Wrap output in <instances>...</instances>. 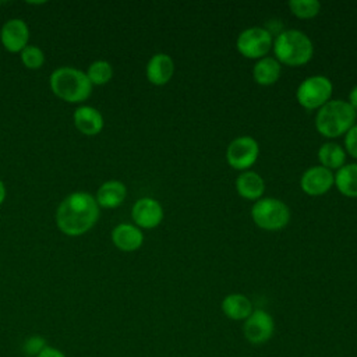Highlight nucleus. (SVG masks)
Here are the masks:
<instances>
[{"mask_svg":"<svg viewBox=\"0 0 357 357\" xmlns=\"http://www.w3.org/2000/svg\"><path fill=\"white\" fill-rule=\"evenodd\" d=\"M99 219V205L93 195L75 191L67 195L56 211V223L60 231L75 237L86 233Z\"/></svg>","mask_w":357,"mask_h":357,"instance_id":"nucleus-1","label":"nucleus"},{"mask_svg":"<svg viewBox=\"0 0 357 357\" xmlns=\"http://www.w3.org/2000/svg\"><path fill=\"white\" fill-rule=\"evenodd\" d=\"M52 92L70 103H79L86 100L92 93V84L86 74L74 67H59L49 78Z\"/></svg>","mask_w":357,"mask_h":357,"instance_id":"nucleus-2","label":"nucleus"},{"mask_svg":"<svg viewBox=\"0 0 357 357\" xmlns=\"http://www.w3.org/2000/svg\"><path fill=\"white\" fill-rule=\"evenodd\" d=\"M357 112L351 107L349 102L344 100H329L322 107L315 117L317 130L329 138L346 134L356 123Z\"/></svg>","mask_w":357,"mask_h":357,"instance_id":"nucleus-3","label":"nucleus"},{"mask_svg":"<svg viewBox=\"0 0 357 357\" xmlns=\"http://www.w3.org/2000/svg\"><path fill=\"white\" fill-rule=\"evenodd\" d=\"M276 60L286 66H303L312 57L314 47L310 38L297 29H289L278 35L273 43Z\"/></svg>","mask_w":357,"mask_h":357,"instance_id":"nucleus-4","label":"nucleus"},{"mask_svg":"<svg viewBox=\"0 0 357 357\" xmlns=\"http://www.w3.org/2000/svg\"><path fill=\"white\" fill-rule=\"evenodd\" d=\"M255 225L264 230H279L290 220V211L284 202L276 198L258 199L251 211Z\"/></svg>","mask_w":357,"mask_h":357,"instance_id":"nucleus-5","label":"nucleus"},{"mask_svg":"<svg viewBox=\"0 0 357 357\" xmlns=\"http://www.w3.org/2000/svg\"><path fill=\"white\" fill-rule=\"evenodd\" d=\"M332 84L324 75H314L304 79L297 89V100L307 110L322 107L329 102Z\"/></svg>","mask_w":357,"mask_h":357,"instance_id":"nucleus-6","label":"nucleus"},{"mask_svg":"<svg viewBox=\"0 0 357 357\" xmlns=\"http://www.w3.org/2000/svg\"><path fill=\"white\" fill-rule=\"evenodd\" d=\"M236 46L247 59H262L272 47V35L265 28L252 26L238 35Z\"/></svg>","mask_w":357,"mask_h":357,"instance_id":"nucleus-7","label":"nucleus"},{"mask_svg":"<svg viewBox=\"0 0 357 357\" xmlns=\"http://www.w3.org/2000/svg\"><path fill=\"white\" fill-rule=\"evenodd\" d=\"M275 333V321L264 310H254L243 324V335L251 344H265Z\"/></svg>","mask_w":357,"mask_h":357,"instance_id":"nucleus-8","label":"nucleus"},{"mask_svg":"<svg viewBox=\"0 0 357 357\" xmlns=\"http://www.w3.org/2000/svg\"><path fill=\"white\" fill-rule=\"evenodd\" d=\"M259 153L258 144L251 137H238L233 139L226 151L229 165L236 170H245L251 167Z\"/></svg>","mask_w":357,"mask_h":357,"instance_id":"nucleus-9","label":"nucleus"},{"mask_svg":"<svg viewBox=\"0 0 357 357\" xmlns=\"http://www.w3.org/2000/svg\"><path fill=\"white\" fill-rule=\"evenodd\" d=\"M0 40L3 47L10 53H21L28 46L29 28L21 18L7 20L0 29Z\"/></svg>","mask_w":357,"mask_h":357,"instance_id":"nucleus-10","label":"nucleus"},{"mask_svg":"<svg viewBox=\"0 0 357 357\" xmlns=\"http://www.w3.org/2000/svg\"><path fill=\"white\" fill-rule=\"evenodd\" d=\"M335 184V176L324 166H312L304 172L300 180L303 191L308 195H322Z\"/></svg>","mask_w":357,"mask_h":357,"instance_id":"nucleus-11","label":"nucleus"},{"mask_svg":"<svg viewBox=\"0 0 357 357\" xmlns=\"http://www.w3.org/2000/svg\"><path fill=\"white\" fill-rule=\"evenodd\" d=\"M131 216L137 227L153 229L162 222L163 209L156 199L145 197V198H139L134 204L131 209Z\"/></svg>","mask_w":357,"mask_h":357,"instance_id":"nucleus-12","label":"nucleus"},{"mask_svg":"<svg viewBox=\"0 0 357 357\" xmlns=\"http://www.w3.org/2000/svg\"><path fill=\"white\" fill-rule=\"evenodd\" d=\"M73 121L75 128L84 135H96L103 128L102 113L92 106H79L74 110Z\"/></svg>","mask_w":357,"mask_h":357,"instance_id":"nucleus-13","label":"nucleus"},{"mask_svg":"<svg viewBox=\"0 0 357 357\" xmlns=\"http://www.w3.org/2000/svg\"><path fill=\"white\" fill-rule=\"evenodd\" d=\"M174 73V63L166 53H156L146 64V78L153 85H165Z\"/></svg>","mask_w":357,"mask_h":357,"instance_id":"nucleus-14","label":"nucleus"},{"mask_svg":"<svg viewBox=\"0 0 357 357\" xmlns=\"http://www.w3.org/2000/svg\"><path fill=\"white\" fill-rule=\"evenodd\" d=\"M113 244L121 251H135L144 243V234L139 227L130 223H120L112 231Z\"/></svg>","mask_w":357,"mask_h":357,"instance_id":"nucleus-15","label":"nucleus"},{"mask_svg":"<svg viewBox=\"0 0 357 357\" xmlns=\"http://www.w3.org/2000/svg\"><path fill=\"white\" fill-rule=\"evenodd\" d=\"M127 195L126 185L119 180H109L105 181L96 191L95 199L99 205V208H117L123 204Z\"/></svg>","mask_w":357,"mask_h":357,"instance_id":"nucleus-16","label":"nucleus"},{"mask_svg":"<svg viewBox=\"0 0 357 357\" xmlns=\"http://www.w3.org/2000/svg\"><path fill=\"white\" fill-rule=\"evenodd\" d=\"M223 314L233 321H245L254 311L251 300L240 293L229 294L222 301Z\"/></svg>","mask_w":357,"mask_h":357,"instance_id":"nucleus-17","label":"nucleus"},{"mask_svg":"<svg viewBox=\"0 0 357 357\" xmlns=\"http://www.w3.org/2000/svg\"><path fill=\"white\" fill-rule=\"evenodd\" d=\"M236 190L245 199H259L265 191V183L258 173L247 170L237 177Z\"/></svg>","mask_w":357,"mask_h":357,"instance_id":"nucleus-18","label":"nucleus"},{"mask_svg":"<svg viewBox=\"0 0 357 357\" xmlns=\"http://www.w3.org/2000/svg\"><path fill=\"white\" fill-rule=\"evenodd\" d=\"M252 74L259 85H271L280 77V63L273 57H262L254 66Z\"/></svg>","mask_w":357,"mask_h":357,"instance_id":"nucleus-19","label":"nucleus"},{"mask_svg":"<svg viewBox=\"0 0 357 357\" xmlns=\"http://www.w3.org/2000/svg\"><path fill=\"white\" fill-rule=\"evenodd\" d=\"M335 184L343 195L356 198L357 197V163L342 166L335 176Z\"/></svg>","mask_w":357,"mask_h":357,"instance_id":"nucleus-20","label":"nucleus"},{"mask_svg":"<svg viewBox=\"0 0 357 357\" xmlns=\"http://www.w3.org/2000/svg\"><path fill=\"white\" fill-rule=\"evenodd\" d=\"M318 159L326 169H340L344 163L346 153L343 148L335 142L324 144L318 151Z\"/></svg>","mask_w":357,"mask_h":357,"instance_id":"nucleus-21","label":"nucleus"},{"mask_svg":"<svg viewBox=\"0 0 357 357\" xmlns=\"http://www.w3.org/2000/svg\"><path fill=\"white\" fill-rule=\"evenodd\" d=\"M85 74L92 85H105L113 77V67L106 60H96L88 67Z\"/></svg>","mask_w":357,"mask_h":357,"instance_id":"nucleus-22","label":"nucleus"},{"mask_svg":"<svg viewBox=\"0 0 357 357\" xmlns=\"http://www.w3.org/2000/svg\"><path fill=\"white\" fill-rule=\"evenodd\" d=\"M22 64L29 68V70H38L43 66L45 63V53L40 47L35 45H28L25 46L21 53H20Z\"/></svg>","mask_w":357,"mask_h":357,"instance_id":"nucleus-23","label":"nucleus"},{"mask_svg":"<svg viewBox=\"0 0 357 357\" xmlns=\"http://www.w3.org/2000/svg\"><path fill=\"white\" fill-rule=\"evenodd\" d=\"M291 13L298 18H312L319 13L321 4L317 0H291L289 3Z\"/></svg>","mask_w":357,"mask_h":357,"instance_id":"nucleus-24","label":"nucleus"},{"mask_svg":"<svg viewBox=\"0 0 357 357\" xmlns=\"http://www.w3.org/2000/svg\"><path fill=\"white\" fill-rule=\"evenodd\" d=\"M46 342L42 336L39 335H33V336H29L25 342H24V350L28 356H38L45 347H46Z\"/></svg>","mask_w":357,"mask_h":357,"instance_id":"nucleus-25","label":"nucleus"},{"mask_svg":"<svg viewBox=\"0 0 357 357\" xmlns=\"http://www.w3.org/2000/svg\"><path fill=\"white\" fill-rule=\"evenodd\" d=\"M344 145H346L347 152H349L353 158H357V124H354V126L346 132Z\"/></svg>","mask_w":357,"mask_h":357,"instance_id":"nucleus-26","label":"nucleus"},{"mask_svg":"<svg viewBox=\"0 0 357 357\" xmlns=\"http://www.w3.org/2000/svg\"><path fill=\"white\" fill-rule=\"evenodd\" d=\"M36 357H67L60 349L53 346H46Z\"/></svg>","mask_w":357,"mask_h":357,"instance_id":"nucleus-27","label":"nucleus"},{"mask_svg":"<svg viewBox=\"0 0 357 357\" xmlns=\"http://www.w3.org/2000/svg\"><path fill=\"white\" fill-rule=\"evenodd\" d=\"M349 103L351 105V107L357 112V85L351 89L350 95H349Z\"/></svg>","mask_w":357,"mask_h":357,"instance_id":"nucleus-28","label":"nucleus"},{"mask_svg":"<svg viewBox=\"0 0 357 357\" xmlns=\"http://www.w3.org/2000/svg\"><path fill=\"white\" fill-rule=\"evenodd\" d=\"M4 198H6V187H4V183L0 178V205L3 204Z\"/></svg>","mask_w":357,"mask_h":357,"instance_id":"nucleus-29","label":"nucleus"}]
</instances>
